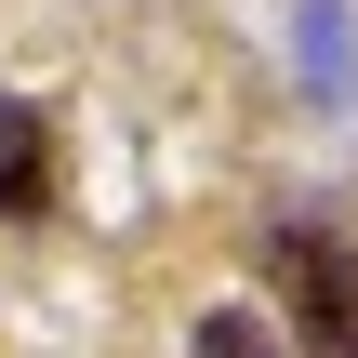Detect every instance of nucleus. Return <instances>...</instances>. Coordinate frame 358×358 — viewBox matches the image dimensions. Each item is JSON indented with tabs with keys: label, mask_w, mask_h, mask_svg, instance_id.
<instances>
[{
	"label": "nucleus",
	"mask_w": 358,
	"mask_h": 358,
	"mask_svg": "<svg viewBox=\"0 0 358 358\" xmlns=\"http://www.w3.org/2000/svg\"><path fill=\"white\" fill-rule=\"evenodd\" d=\"M266 279L292 292V319H306L319 358H358V252L332 226H279V239H266Z\"/></svg>",
	"instance_id": "nucleus-1"
},
{
	"label": "nucleus",
	"mask_w": 358,
	"mask_h": 358,
	"mask_svg": "<svg viewBox=\"0 0 358 358\" xmlns=\"http://www.w3.org/2000/svg\"><path fill=\"white\" fill-rule=\"evenodd\" d=\"M40 199H53V120L40 106H0V213L40 226Z\"/></svg>",
	"instance_id": "nucleus-2"
},
{
	"label": "nucleus",
	"mask_w": 358,
	"mask_h": 358,
	"mask_svg": "<svg viewBox=\"0 0 358 358\" xmlns=\"http://www.w3.org/2000/svg\"><path fill=\"white\" fill-rule=\"evenodd\" d=\"M199 358H279V345H266V332H252V319L226 306V319H199Z\"/></svg>",
	"instance_id": "nucleus-3"
}]
</instances>
